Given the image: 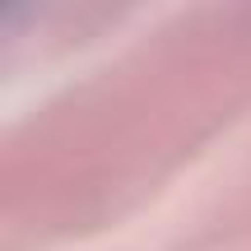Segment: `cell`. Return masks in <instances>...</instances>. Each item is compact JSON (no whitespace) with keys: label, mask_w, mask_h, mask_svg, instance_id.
<instances>
[]
</instances>
